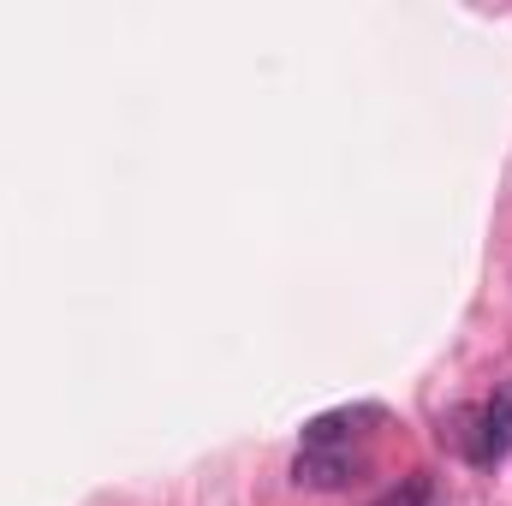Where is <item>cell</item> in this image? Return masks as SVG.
I'll list each match as a JSON object with an SVG mask.
<instances>
[{
	"label": "cell",
	"instance_id": "obj_2",
	"mask_svg": "<svg viewBox=\"0 0 512 506\" xmlns=\"http://www.w3.org/2000/svg\"><path fill=\"white\" fill-rule=\"evenodd\" d=\"M364 453H352V447H304L298 459H292V483L298 489H316V495H340V489H352V483H364Z\"/></svg>",
	"mask_w": 512,
	"mask_h": 506
},
{
	"label": "cell",
	"instance_id": "obj_1",
	"mask_svg": "<svg viewBox=\"0 0 512 506\" xmlns=\"http://www.w3.org/2000/svg\"><path fill=\"white\" fill-rule=\"evenodd\" d=\"M465 453L471 465H501L512 453V387H495L477 411H465Z\"/></svg>",
	"mask_w": 512,
	"mask_h": 506
},
{
	"label": "cell",
	"instance_id": "obj_5",
	"mask_svg": "<svg viewBox=\"0 0 512 506\" xmlns=\"http://www.w3.org/2000/svg\"><path fill=\"white\" fill-rule=\"evenodd\" d=\"M429 506H447V501H441V495H435V501H429Z\"/></svg>",
	"mask_w": 512,
	"mask_h": 506
},
{
	"label": "cell",
	"instance_id": "obj_3",
	"mask_svg": "<svg viewBox=\"0 0 512 506\" xmlns=\"http://www.w3.org/2000/svg\"><path fill=\"white\" fill-rule=\"evenodd\" d=\"M358 423H376V411H328L304 423V447H346L358 435Z\"/></svg>",
	"mask_w": 512,
	"mask_h": 506
},
{
	"label": "cell",
	"instance_id": "obj_4",
	"mask_svg": "<svg viewBox=\"0 0 512 506\" xmlns=\"http://www.w3.org/2000/svg\"><path fill=\"white\" fill-rule=\"evenodd\" d=\"M429 501H435V483L417 471V477H405V483H399V489H393L382 506H429Z\"/></svg>",
	"mask_w": 512,
	"mask_h": 506
}]
</instances>
